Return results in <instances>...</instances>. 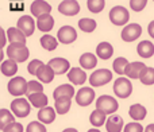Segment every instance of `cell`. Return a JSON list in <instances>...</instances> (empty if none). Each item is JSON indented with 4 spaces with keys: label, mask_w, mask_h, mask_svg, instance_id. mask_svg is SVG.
Masks as SVG:
<instances>
[{
    "label": "cell",
    "mask_w": 154,
    "mask_h": 132,
    "mask_svg": "<svg viewBox=\"0 0 154 132\" xmlns=\"http://www.w3.org/2000/svg\"><path fill=\"white\" fill-rule=\"evenodd\" d=\"M8 58L14 59L16 62H24L27 61L30 56L29 49L26 47V43H20V42H11L10 46L5 50Z\"/></svg>",
    "instance_id": "obj_1"
},
{
    "label": "cell",
    "mask_w": 154,
    "mask_h": 132,
    "mask_svg": "<svg viewBox=\"0 0 154 132\" xmlns=\"http://www.w3.org/2000/svg\"><path fill=\"white\" fill-rule=\"evenodd\" d=\"M128 19H130V14L122 5H116L109 11V20L115 26H125L128 22Z\"/></svg>",
    "instance_id": "obj_2"
},
{
    "label": "cell",
    "mask_w": 154,
    "mask_h": 132,
    "mask_svg": "<svg viewBox=\"0 0 154 132\" xmlns=\"http://www.w3.org/2000/svg\"><path fill=\"white\" fill-rule=\"evenodd\" d=\"M112 80V73L108 69H97L89 77V84L92 86H103Z\"/></svg>",
    "instance_id": "obj_3"
},
{
    "label": "cell",
    "mask_w": 154,
    "mask_h": 132,
    "mask_svg": "<svg viewBox=\"0 0 154 132\" xmlns=\"http://www.w3.org/2000/svg\"><path fill=\"white\" fill-rule=\"evenodd\" d=\"M27 86H29V82L23 77H14L8 82V92L15 97H19L27 93Z\"/></svg>",
    "instance_id": "obj_4"
},
{
    "label": "cell",
    "mask_w": 154,
    "mask_h": 132,
    "mask_svg": "<svg viewBox=\"0 0 154 132\" xmlns=\"http://www.w3.org/2000/svg\"><path fill=\"white\" fill-rule=\"evenodd\" d=\"M114 93L119 98H127L133 93V85H131L130 80L125 78V77L118 78L114 84Z\"/></svg>",
    "instance_id": "obj_5"
},
{
    "label": "cell",
    "mask_w": 154,
    "mask_h": 132,
    "mask_svg": "<svg viewBox=\"0 0 154 132\" xmlns=\"http://www.w3.org/2000/svg\"><path fill=\"white\" fill-rule=\"evenodd\" d=\"M118 101L111 96H100L96 101V108L104 111L107 115H112L118 111Z\"/></svg>",
    "instance_id": "obj_6"
},
{
    "label": "cell",
    "mask_w": 154,
    "mask_h": 132,
    "mask_svg": "<svg viewBox=\"0 0 154 132\" xmlns=\"http://www.w3.org/2000/svg\"><path fill=\"white\" fill-rule=\"evenodd\" d=\"M30 101L26 100V98H15V100L11 103V111L15 113L16 117H20V119H23V117H27L30 113V111H31V108H30Z\"/></svg>",
    "instance_id": "obj_7"
},
{
    "label": "cell",
    "mask_w": 154,
    "mask_h": 132,
    "mask_svg": "<svg viewBox=\"0 0 154 132\" xmlns=\"http://www.w3.org/2000/svg\"><path fill=\"white\" fill-rule=\"evenodd\" d=\"M142 34V27L138 23H130L122 30V39L125 42L137 40Z\"/></svg>",
    "instance_id": "obj_8"
},
{
    "label": "cell",
    "mask_w": 154,
    "mask_h": 132,
    "mask_svg": "<svg viewBox=\"0 0 154 132\" xmlns=\"http://www.w3.org/2000/svg\"><path fill=\"white\" fill-rule=\"evenodd\" d=\"M57 39L61 43H64V45H70L77 39V32L72 26H64L58 30Z\"/></svg>",
    "instance_id": "obj_9"
},
{
    "label": "cell",
    "mask_w": 154,
    "mask_h": 132,
    "mask_svg": "<svg viewBox=\"0 0 154 132\" xmlns=\"http://www.w3.org/2000/svg\"><path fill=\"white\" fill-rule=\"evenodd\" d=\"M95 100V92L92 88H81L76 93V103L81 106H88Z\"/></svg>",
    "instance_id": "obj_10"
},
{
    "label": "cell",
    "mask_w": 154,
    "mask_h": 132,
    "mask_svg": "<svg viewBox=\"0 0 154 132\" xmlns=\"http://www.w3.org/2000/svg\"><path fill=\"white\" fill-rule=\"evenodd\" d=\"M16 27H18L26 37H31L35 31V22L31 16L24 15V16H22V18H19L18 26Z\"/></svg>",
    "instance_id": "obj_11"
},
{
    "label": "cell",
    "mask_w": 154,
    "mask_h": 132,
    "mask_svg": "<svg viewBox=\"0 0 154 132\" xmlns=\"http://www.w3.org/2000/svg\"><path fill=\"white\" fill-rule=\"evenodd\" d=\"M58 11L62 14V15L75 16L76 14L80 12V4L76 2V0H64V2L60 3Z\"/></svg>",
    "instance_id": "obj_12"
},
{
    "label": "cell",
    "mask_w": 154,
    "mask_h": 132,
    "mask_svg": "<svg viewBox=\"0 0 154 132\" xmlns=\"http://www.w3.org/2000/svg\"><path fill=\"white\" fill-rule=\"evenodd\" d=\"M31 14L35 18H39L41 15H45V14H50L51 11V5L49 4L45 0H34L31 4Z\"/></svg>",
    "instance_id": "obj_13"
},
{
    "label": "cell",
    "mask_w": 154,
    "mask_h": 132,
    "mask_svg": "<svg viewBox=\"0 0 154 132\" xmlns=\"http://www.w3.org/2000/svg\"><path fill=\"white\" fill-rule=\"evenodd\" d=\"M145 68H146V65L143 62H130V64L126 66L125 74L131 80H138Z\"/></svg>",
    "instance_id": "obj_14"
},
{
    "label": "cell",
    "mask_w": 154,
    "mask_h": 132,
    "mask_svg": "<svg viewBox=\"0 0 154 132\" xmlns=\"http://www.w3.org/2000/svg\"><path fill=\"white\" fill-rule=\"evenodd\" d=\"M49 65L54 70L56 74H64L70 70V64L68 59L65 58H53L49 61Z\"/></svg>",
    "instance_id": "obj_15"
},
{
    "label": "cell",
    "mask_w": 154,
    "mask_h": 132,
    "mask_svg": "<svg viewBox=\"0 0 154 132\" xmlns=\"http://www.w3.org/2000/svg\"><path fill=\"white\" fill-rule=\"evenodd\" d=\"M54 70L51 69V66L50 65H41V68L38 69V71H37V77H38V80H39L41 82H43V84H50L51 81H53V78H54Z\"/></svg>",
    "instance_id": "obj_16"
},
{
    "label": "cell",
    "mask_w": 154,
    "mask_h": 132,
    "mask_svg": "<svg viewBox=\"0 0 154 132\" xmlns=\"http://www.w3.org/2000/svg\"><path fill=\"white\" fill-rule=\"evenodd\" d=\"M123 119L118 115H112L108 116L106 122V131L107 132H120L123 130Z\"/></svg>",
    "instance_id": "obj_17"
},
{
    "label": "cell",
    "mask_w": 154,
    "mask_h": 132,
    "mask_svg": "<svg viewBox=\"0 0 154 132\" xmlns=\"http://www.w3.org/2000/svg\"><path fill=\"white\" fill-rule=\"evenodd\" d=\"M37 27L38 30H41L42 32H49L54 27V18L50 14H45L41 15L39 18H37Z\"/></svg>",
    "instance_id": "obj_18"
},
{
    "label": "cell",
    "mask_w": 154,
    "mask_h": 132,
    "mask_svg": "<svg viewBox=\"0 0 154 132\" xmlns=\"http://www.w3.org/2000/svg\"><path fill=\"white\" fill-rule=\"evenodd\" d=\"M68 78L72 84L75 85H82L87 81V74L84 73V70L80 68H72L68 73Z\"/></svg>",
    "instance_id": "obj_19"
},
{
    "label": "cell",
    "mask_w": 154,
    "mask_h": 132,
    "mask_svg": "<svg viewBox=\"0 0 154 132\" xmlns=\"http://www.w3.org/2000/svg\"><path fill=\"white\" fill-rule=\"evenodd\" d=\"M57 112V111H56ZM56 112L51 106H43V108H39V112H38V120L42 122L43 124H50V123L54 122L56 119Z\"/></svg>",
    "instance_id": "obj_20"
},
{
    "label": "cell",
    "mask_w": 154,
    "mask_h": 132,
    "mask_svg": "<svg viewBox=\"0 0 154 132\" xmlns=\"http://www.w3.org/2000/svg\"><path fill=\"white\" fill-rule=\"evenodd\" d=\"M112 54H114V47H112L111 43L108 42H101L97 45V47H96V56L99 57L100 59H109L112 57Z\"/></svg>",
    "instance_id": "obj_21"
},
{
    "label": "cell",
    "mask_w": 154,
    "mask_h": 132,
    "mask_svg": "<svg viewBox=\"0 0 154 132\" xmlns=\"http://www.w3.org/2000/svg\"><path fill=\"white\" fill-rule=\"evenodd\" d=\"M70 104H72V97H69V96H61V97H57L56 104H54L57 113L65 115L66 112H69Z\"/></svg>",
    "instance_id": "obj_22"
},
{
    "label": "cell",
    "mask_w": 154,
    "mask_h": 132,
    "mask_svg": "<svg viewBox=\"0 0 154 132\" xmlns=\"http://www.w3.org/2000/svg\"><path fill=\"white\" fill-rule=\"evenodd\" d=\"M89 122L93 127H101V125H104L107 122V113L104 111H101V109L96 108L95 111L91 113Z\"/></svg>",
    "instance_id": "obj_23"
},
{
    "label": "cell",
    "mask_w": 154,
    "mask_h": 132,
    "mask_svg": "<svg viewBox=\"0 0 154 132\" xmlns=\"http://www.w3.org/2000/svg\"><path fill=\"white\" fill-rule=\"evenodd\" d=\"M27 98L31 103V105L35 108H43V106L48 105V97H46V94H43V92L31 93V94L27 96Z\"/></svg>",
    "instance_id": "obj_24"
},
{
    "label": "cell",
    "mask_w": 154,
    "mask_h": 132,
    "mask_svg": "<svg viewBox=\"0 0 154 132\" xmlns=\"http://www.w3.org/2000/svg\"><path fill=\"white\" fill-rule=\"evenodd\" d=\"M137 51L142 58H150L154 54V45L150 40H142L137 47Z\"/></svg>",
    "instance_id": "obj_25"
},
{
    "label": "cell",
    "mask_w": 154,
    "mask_h": 132,
    "mask_svg": "<svg viewBox=\"0 0 154 132\" xmlns=\"http://www.w3.org/2000/svg\"><path fill=\"white\" fill-rule=\"evenodd\" d=\"M79 62H80V65H81L82 69L89 70V69L96 68V65H97V58H96V56L92 53H84L81 57H80Z\"/></svg>",
    "instance_id": "obj_26"
},
{
    "label": "cell",
    "mask_w": 154,
    "mask_h": 132,
    "mask_svg": "<svg viewBox=\"0 0 154 132\" xmlns=\"http://www.w3.org/2000/svg\"><path fill=\"white\" fill-rule=\"evenodd\" d=\"M128 113H130L131 119H134L135 122H141V120H143L145 117H146L147 111L143 105H141V104H134V105L130 106Z\"/></svg>",
    "instance_id": "obj_27"
},
{
    "label": "cell",
    "mask_w": 154,
    "mask_h": 132,
    "mask_svg": "<svg viewBox=\"0 0 154 132\" xmlns=\"http://www.w3.org/2000/svg\"><path fill=\"white\" fill-rule=\"evenodd\" d=\"M0 69H2V73L4 74V76L12 77V76H15L16 71H18V62L10 58V59H7V61H3Z\"/></svg>",
    "instance_id": "obj_28"
},
{
    "label": "cell",
    "mask_w": 154,
    "mask_h": 132,
    "mask_svg": "<svg viewBox=\"0 0 154 132\" xmlns=\"http://www.w3.org/2000/svg\"><path fill=\"white\" fill-rule=\"evenodd\" d=\"M7 37L10 42H20V43H26V38H27L18 27H10L7 30Z\"/></svg>",
    "instance_id": "obj_29"
},
{
    "label": "cell",
    "mask_w": 154,
    "mask_h": 132,
    "mask_svg": "<svg viewBox=\"0 0 154 132\" xmlns=\"http://www.w3.org/2000/svg\"><path fill=\"white\" fill-rule=\"evenodd\" d=\"M61 96H69V97H73L75 96V88L73 85H60L58 88L54 89V93H53V97L56 100L57 97H61Z\"/></svg>",
    "instance_id": "obj_30"
},
{
    "label": "cell",
    "mask_w": 154,
    "mask_h": 132,
    "mask_svg": "<svg viewBox=\"0 0 154 132\" xmlns=\"http://www.w3.org/2000/svg\"><path fill=\"white\" fill-rule=\"evenodd\" d=\"M41 46L48 51H53V50H56L57 46H58V39H56L54 37L46 34L41 38Z\"/></svg>",
    "instance_id": "obj_31"
},
{
    "label": "cell",
    "mask_w": 154,
    "mask_h": 132,
    "mask_svg": "<svg viewBox=\"0 0 154 132\" xmlns=\"http://www.w3.org/2000/svg\"><path fill=\"white\" fill-rule=\"evenodd\" d=\"M15 113H11V111H8V109H2L0 111V130H3V128L5 127V125H8L10 123L15 122Z\"/></svg>",
    "instance_id": "obj_32"
},
{
    "label": "cell",
    "mask_w": 154,
    "mask_h": 132,
    "mask_svg": "<svg viewBox=\"0 0 154 132\" xmlns=\"http://www.w3.org/2000/svg\"><path fill=\"white\" fill-rule=\"evenodd\" d=\"M79 27L84 32H92L96 28V22L91 18H82L79 20Z\"/></svg>",
    "instance_id": "obj_33"
},
{
    "label": "cell",
    "mask_w": 154,
    "mask_h": 132,
    "mask_svg": "<svg viewBox=\"0 0 154 132\" xmlns=\"http://www.w3.org/2000/svg\"><path fill=\"white\" fill-rule=\"evenodd\" d=\"M139 80H141V82L143 85H153L154 84V69L146 66L143 69V71L141 73Z\"/></svg>",
    "instance_id": "obj_34"
},
{
    "label": "cell",
    "mask_w": 154,
    "mask_h": 132,
    "mask_svg": "<svg viewBox=\"0 0 154 132\" xmlns=\"http://www.w3.org/2000/svg\"><path fill=\"white\" fill-rule=\"evenodd\" d=\"M87 5H88V10L93 14H97V12H101L106 5V0H88L87 2Z\"/></svg>",
    "instance_id": "obj_35"
},
{
    "label": "cell",
    "mask_w": 154,
    "mask_h": 132,
    "mask_svg": "<svg viewBox=\"0 0 154 132\" xmlns=\"http://www.w3.org/2000/svg\"><path fill=\"white\" fill-rule=\"evenodd\" d=\"M128 65V61L125 58V57H119V58H116L114 61V70H115V73H118V74H125V71H126V66Z\"/></svg>",
    "instance_id": "obj_36"
},
{
    "label": "cell",
    "mask_w": 154,
    "mask_h": 132,
    "mask_svg": "<svg viewBox=\"0 0 154 132\" xmlns=\"http://www.w3.org/2000/svg\"><path fill=\"white\" fill-rule=\"evenodd\" d=\"M27 132H46V127L42 122H31L26 128Z\"/></svg>",
    "instance_id": "obj_37"
},
{
    "label": "cell",
    "mask_w": 154,
    "mask_h": 132,
    "mask_svg": "<svg viewBox=\"0 0 154 132\" xmlns=\"http://www.w3.org/2000/svg\"><path fill=\"white\" fill-rule=\"evenodd\" d=\"M37 92H43V86L41 82L38 81H30L29 86H27V93L26 94H31V93H37Z\"/></svg>",
    "instance_id": "obj_38"
},
{
    "label": "cell",
    "mask_w": 154,
    "mask_h": 132,
    "mask_svg": "<svg viewBox=\"0 0 154 132\" xmlns=\"http://www.w3.org/2000/svg\"><path fill=\"white\" fill-rule=\"evenodd\" d=\"M147 4V0H130V8L137 12H141Z\"/></svg>",
    "instance_id": "obj_39"
},
{
    "label": "cell",
    "mask_w": 154,
    "mask_h": 132,
    "mask_svg": "<svg viewBox=\"0 0 154 132\" xmlns=\"http://www.w3.org/2000/svg\"><path fill=\"white\" fill-rule=\"evenodd\" d=\"M2 131L3 132H23V127H22V124H19V123L12 122L8 125H5Z\"/></svg>",
    "instance_id": "obj_40"
},
{
    "label": "cell",
    "mask_w": 154,
    "mask_h": 132,
    "mask_svg": "<svg viewBox=\"0 0 154 132\" xmlns=\"http://www.w3.org/2000/svg\"><path fill=\"white\" fill-rule=\"evenodd\" d=\"M41 65H42V62H41L39 59H32L29 64V66H27V70H29V73L31 74V76H37V71H38V69L41 68Z\"/></svg>",
    "instance_id": "obj_41"
},
{
    "label": "cell",
    "mask_w": 154,
    "mask_h": 132,
    "mask_svg": "<svg viewBox=\"0 0 154 132\" xmlns=\"http://www.w3.org/2000/svg\"><path fill=\"white\" fill-rule=\"evenodd\" d=\"M123 131L125 132H142L143 128H142V125L138 124V123H128V124L123 128Z\"/></svg>",
    "instance_id": "obj_42"
},
{
    "label": "cell",
    "mask_w": 154,
    "mask_h": 132,
    "mask_svg": "<svg viewBox=\"0 0 154 132\" xmlns=\"http://www.w3.org/2000/svg\"><path fill=\"white\" fill-rule=\"evenodd\" d=\"M147 30H149V35L154 39V20L149 23V28H147Z\"/></svg>",
    "instance_id": "obj_43"
},
{
    "label": "cell",
    "mask_w": 154,
    "mask_h": 132,
    "mask_svg": "<svg viewBox=\"0 0 154 132\" xmlns=\"http://www.w3.org/2000/svg\"><path fill=\"white\" fill-rule=\"evenodd\" d=\"M145 131H146V132H154V124L147 125V127L145 128Z\"/></svg>",
    "instance_id": "obj_44"
},
{
    "label": "cell",
    "mask_w": 154,
    "mask_h": 132,
    "mask_svg": "<svg viewBox=\"0 0 154 132\" xmlns=\"http://www.w3.org/2000/svg\"><path fill=\"white\" fill-rule=\"evenodd\" d=\"M64 132H76V130H65Z\"/></svg>",
    "instance_id": "obj_45"
},
{
    "label": "cell",
    "mask_w": 154,
    "mask_h": 132,
    "mask_svg": "<svg viewBox=\"0 0 154 132\" xmlns=\"http://www.w3.org/2000/svg\"><path fill=\"white\" fill-rule=\"evenodd\" d=\"M153 2H154V0H153Z\"/></svg>",
    "instance_id": "obj_46"
}]
</instances>
